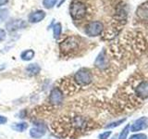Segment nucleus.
<instances>
[{
	"label": "nucleus",
	"instance_id": "obj_24",
	"mask_svg": "<svg viewBox=\"0 0 148 139\" xmlns=\"http://www.w3.org/2000/svg\"><path fill=\"white\" fill-rule=\"evenodd\" d=\"M8 122V119L5 116H0V124H6Z\"/></svg>",
	"mask_w": 148,
	"mask_h": 139
},
{
	"label": "nucleus",
	"instance_id": "obj_2",
	"mask_svg": "<svg viewBox=\"0 0 148 139\" xmlns=\"http://www.w3.org/2000/svg\"><path fill=\"white\" fill-rule=\"evenodd\" d=\"M69 13L74 21H80L87 14V6L79 0H74L69 7Z\"/></svg>",
	"mask_w": 148,
	"mask_h": 139
},
{
	"label": "nucleus",
	"instance_id": "obj_26",
	"mask_svg": "<svg viewBox=\"0 0 148 139\" xmlns=\"http://www.w3.org/2000/svg\"><path fill=\"white\" fill-rule=\"evenodd\" d=\"M65 1H66V0H61V1H60V2H59V4H58V7L61 6V5H62Z\"/></svg>",
	"mask_w": 148,
	"mask_h": 139
},
{
	"label": "nucleus",
	"instance_id": "obj_27",
	"mask_svg": "<svg viewBox=\"0 0 148 139\" xmlns=\"http://www.w3.org/2000/svg\"><path fill=\"white\" fill-rule=\"evenodd\" d=\"M111 139H118V137H117V136H114L112 138H111Z\"/></svg>",
	"mask_w": 148,
	"mask_h": 139
},
{
	"label": "nucleus",
	"instance_id": "obj_7",
	"mask_svg": "<svg viewBox=\"0 0 148 139\" xmlns=\"http://www.w3.org/2000/svg\"><path fill=\"white\" fill-rule=\"evenodd\" d=\"M148 127V119L146 117H141L134 122L131 127L132 132H140L142 130H145Z\"/></svg>",
	"mask_w": 148,
	"mask_h": 139
},
{
	"label": "nucleus",
	"instance_id": "obj_21",
	"mask_svg": "<svg viewBox=\"0 0 148 139\" xmlns=\"http://www.w3.org/2000/svg\"><path fill=\"white\" fill-rule=\"evenodd\" d=\"M111 133L110 131H106V132H104V133H100L99 136H98V138L99 139H108V137L111 136Z\"/></svg>",
	"mask_w": 148,
	"mask_h": 139
},
{
	"label": "nucleus",
	"instance_id": "obj_16",
	"mask_svg": "<svg viewBox=\"0 0 148 139\" xmlns=\"http://www.w3.org/2000/svg\"><path fill=\"white\" fill-rule=\"evenodd\" d=\"M61 32H62V26L60 24L59 22L56 23L53 27V34H54V38L55 39H58L60 34H61Z\"/></svg>",
	"mask_w": 148,
	"mask_h": 139
},
{
	"label": "nucleus",
	"instance_id": "obj_9",
	"mask_svg": "<svg viewBox=\"0 0 148 139\" xmlns=\"http://www.w3.org/2000/svg\"><path fill=\"white\" fill-rule=\"evenodd\" d=\"M136 15L142 21H148V2H145L138 7Z\"/></svg>",
	"mask_w": 148,
	"mask_h": 139
},
{
	"label": "nucleus",
	"instance_id": "obj_17",
	"mask_svg": "<svg viewBox=\"0 0 148 139\" xmlns=\"http://www.w3.org/2000/svg\"><path fill=\"white\" fill-rule=\"evenodd\" d=\"M58 0H43V5L45 8H52L56 4H57Z\"/></svg>",
	"mask_w": 148,
	"mask_h": 139
},
{
	"label": "nucleus",
	"instance_id": "obj_12",
	"mask_svg": "<svg viewBox=\"0 0 148 139\" xmlns=\"http://www.w3.org/2000/svg\"><path fill=\"white\" fill-rule=\"evenodd\" d=\"M41 71V68L38 64L36 63H32V64H29L26 67V72L29 74L30 76H34L37 75Z\"/></svg>",
	"mask_w": 148,
	"mask_h": 139
},
{
	"label": "nucleus",
	"instance_id": "obj_6",
	"mask_svg": "<svg viewBox=\"0 0 148 139\" xmlns=\"http://www.w3.org/2000/svg\"><path fill=\"white\" fill-rule=\"evenodd\" d=\"M95 67L99 68L100 70H104L106 68L108 67V58L106 56V50H103L102 52L99 53V55L97 56V58L95 61Z\"/></svg>",
	"mask_w": 148,
	"mask_h": 139
},
{
	"label": "nucleus",
	"instance_id": "obj_11",
	"mask_svg": "<svg viewBox=\"0 0 148 139\" xmlns=\"http://www.w3.org/2000/svg\"><path fill=\"white\" fill-rule=\"evenodd\" d=\"M25 26H26L25 22L23 21H21V20H14V21H11L7 25L8 31H15L17 29H21V28H23V27H25Z\"/></svg>",
	"mask_w": 148,
	"mask_h": 139
},
{
	"label": "nucleus",
	"instance_id": "obj_20",
	"mask_svg": "<svg viewBox=\"0 0 148 139\" xmlns=\"http://www.w3.org/2000/svg\"><path fill=\"white\" fill-rule=\"evenodd\" d=\"M129 139H147V136L145 133H135L131 136Z\"/></svg>",
	"mask_w": 148,
	"mask_h": 139
},
{
	"label": "nucleus",
	"instance_id": "obj_15",
	"mask_svg": "<svg viewBox=\"0 0 148 139\" xmlns=\"http://www.w3.org/2000/svg\"><path fill=\"white\" fill-rule=\"evenodd\" d=\"M11 128L16 132H23L28 128V124L26 122H20V123H13L11 125Z\"/></svg>",
	"mask_w": 148,
	"mask_h": 139
},
{
	"label": "nucleus",
	"instance_id": "obj_22",
	"mask_svg": "<svg viewBox=\"0 0 148 139\" xmlns=\"http://www.w3.org/2000/svg\"><path fill=\"white\" fill-rule=\"evenodd\" d=\"M8 9H0V19L5 20L8 17Z\"/></svg>",
	"mask_w": 148,
	"mask_h": 139
},
{
	"label": "nucleus",
	"instance_id": "obj_5",
	"mask_svg": "<svg viewBox=\"0 0 148 139\" xmlns=\"http://www.w3.org/2000/svg\"><path fill=\"white\" fill-rule=\"evenodd\" d=\"M64 99V96L62 91L58 87H56L51 91L49 96V102L53 105H60L62 104Z\"/></svg>",
	"mask_w": 148,
	"mask_h": 139
},
{
	"label": "nucleus",
	"instance_id": "obj_19",
	"mask_svg": "<svg viewBox=\"0 0 148 139\" xmlns=\"http://www.w3.org/2000/svg\"><path fill=\"white\" fill-rule=\"evenodd\" d=\"M125 120H126V119H121V120H117V122H111L109 123L108 125H106V128H115V127H118L119 126L120 124H122Z\"/></svg>",
	"mask_w": 148,
	"mask_h": 139
},
{
	"label": "nucleus",
	"instance_id": "obj_3",
	"mask_svg": "<svg viewBox=\"0 0 148 139\" xmlns=\"http://www.w3.org/2000/svg\"><path fill=\"white\" fill-rule=\"evenodd\" d=\"M74 80L80 85H88L92 81V75L88 69H81L75 73Z\"/></svg>",
	"mask_w": 148,
	"mask_h": 139
},
{
	"label": "nucleus",
	"instance_id": "obj_14",
	"mask_svg": "<svg viewBox=\"0 0 148 139\" xmlns=\"http://www.w3.org/2000/svg\"><path fill=\"white\" fill-rule=\"evenodd\" d=\"M34 51L32 49H27L25 51H23L21 55V58L22 60H25V61H29V60H32L34 57Z\"/></svg>",
	"mask_w": 148,
	"mask_h": 139
},
{
	"label": "nucleus",
	"instance_id": "obj_4",
	"mask_svg": "<svg viewBox=\"0 0 148 139\" xmlns=\"http://www.w3.org/2000/svg\"><path fill=\"white\" fill-rule=\"evenodd\" d=\"M104 31V24L101 21H91L85 26V34L89 36L95 37L100 35Z\"/></svg>",
	"mask_w": 148,
	"mask_h": 139
},
{
	"label": "nucleus",
	"instance_id": "obj_10",
	"mask_svg": "<svg viewBox=\"0 0 148 139\" xmlns=\"http://www.w3.org/2000/svg\"><path fill=\"white\" fill-rule=\"evenodd\" d=\"M45 17V12L44 10H37L34 13H32L29 16V21L32 23H36L42 21Z\"/></svg>",
	"mask_w": 148,
	"mask_h": 139
},
{
	"label": "nucleus",
	"instance_id": "obj_1",
	"mask_svg": "<svg viewBox=\"0 0 148 139\" xmlns=\"http://www.w3.org/2000/svg\"><path fill=\"white\" fill-rule=\"evenodd\" d=\"M80 47V39L76 36H69L64 39L59 45L60 51L64 55H71L75 53Z\"/></svg>",
	"mask_w": 148,
	"mask_h": 139
},
{
	"label": "nucleus",
	"instance_id": "obj_25",
	"mask_svg": "<svg viewBox=\"0 0 148 139\" xmlns=\"http://www.w3.org/2000/svg\"><path fill=\"white\" fill-rule=\"evenodd\" d=\"M8 2V0H0V7L4 6V5H6Z\"/></svg>",
	"mask_w": 148,
	"mask_h": 139
},
{
	"label": "nucleus",
	"instance_id": "obj_13",
	"mask_svg": "<svg viewBox=\"0 0 148 139\" xmlns=\"http://www.w3.org/2000/svg\"><path fill=\"white\" fill-rule=\"evenodd\" d=\"M45 134V131L40 127H34L30 130V136L34 139L41 138L42 136H44Z\"/></svg>",
	"mask_w": 148,
	"mask_h": 139
},
{
	"label": "nucleus",
	"instance_id": "obj_18",
	"mask_svg": "<svg viewBox=\"0 0 148 139\" xmlns=\"http://www.w3.org/2000/svg\"><path fill=\"white\" fill-rule=\"evenodd\" d=\"M129 133H130V125L128 124V125H126V127L122 130V132L119 133L118 139H127Z\"/></svg>",
	"mask_w": 148,
	"mask_h": 139
},
{
	"label": "nucleus",
	"instance_id": "obj_23",
	"mask_svg": "<svg viewBox=\"0 0 148 139\" xmlns=\"http://www.w3.org/2000/svg\"><path fill=\"white\" fill-rule=\"evenodd\" d=\"M6 37H7V34L5 30H0V43L6 39Z\"/></svg>",
	"mask_w": 148,
	"mask_h": 139
},
{
	"label": "nucleus",
	"instance_id": "obj_8",
	"mask_svg": "<svg viewBox=\"0 0 148 139\" xmlns=\"http://www.w3.org/2000/svg\"><path fill=\"white\" fill-rule=\"evenodd\" d=\"M136 95L141 97V98L145 99L148 97V81H143L138 85V86L135 89Z\"/></svg>",
	"mask_w": 148,
	"mask_h": 139
}]
</instances>
